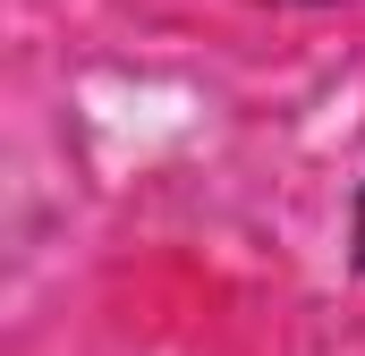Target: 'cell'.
<instances>
[]
</instances>
